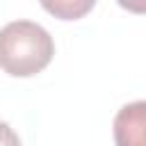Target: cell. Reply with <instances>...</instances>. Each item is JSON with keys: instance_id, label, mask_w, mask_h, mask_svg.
Listing matches in <instances>:
<instances>
[{"instance_id": "obj_1", "label": "cell", "mask_w": 146, "mask_h": 146, "mask_svg": "<svg viewBox=\"0 0 146 146\" xmlns=\"http://www.w3.org/2000/svg\"><path fill=\"white\" fill-rule=\"evenodd\" d=\"M52 55V36L34 21H11L0 30V68L14 78L41 73Z\"/></svg>"}, {"instance_id": "obj_2", "label": "cell", "mask_w": 146, "mask_h": 146, "mask_svg": "<svg viewBox=\"0 0 146 146\" xmlns=\"http://www.w3.org/2000/svg\"><path fill=\"white\" fill-rule=\"evenodd\" d=\"M116 146H146V100L123 105L114 116Z\"/></svg>"}, {"instance_id": "obj_3", "label": "cell", "mask_w": 146, "mask_h": 146, "mask_svg": "<svg viewBox=\"0 0 146 146\" xmlns=\"http://www.w3.org/2000/svg\"><path fill=\"white\" fill-rule=\"evenodd\" d=\"M43 7L48 11H52V14H57L64 21H73V18L82 16L84 11H89L94 7V2H80V5H71V2H55V5H50V2H46Z\"/></svg>"}, {"instance_id": "obj_4", "label": "cell", "mask_w": 146, "mask_h": 146, "mask_svg": "<svg viewBox=\"0 0 146 146\" xmlns=\"http://www.w3.org/2000/svg\"><path fill=\"white\" fill-rule=\"evenodd\" d=\"M0 146H21V139L18 135L11 130L9 123L0 121Z\"/></svg>"}]
</instances>
